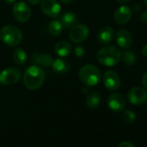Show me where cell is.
I'll return each mask as SVG.
<instances>
[{
    "label": "cell",
    "instance_id": "obj_1",
    "mask_svg": "<svg viewBox=\"0 0 147 147\" xmlns=\"http://www.w3.org/2000/svg\"><path fill=\"white\" fill-rule=\"evenodd\" d=\"M45 77L46 74L44 70L41 67L34 65L30 66L25 70L23 80L25 87L28 89L36 90L42 86L45 81Z\"/></svg>",
    "mask_w": 147,
    "mask_h": 147
},
{
    "label": "cell",
    "instance_id": "obj_2",
    "mask_svg": "<svg viewBox=\"0 0 147 147\" xmlns=\"http://www.w3.org/2000/svg\"><path fill=\"white\" fill-rule=\"evenodd\" d=\"M98 61L107 67L116 66L121 61V51L115 46H107L97 53Z\"/></svg>",
    "mask_w": 147,
    "mask_h": 147
},
{
    "label": "cell",
    "instance_id": "obj_3",
    "mask_svg": "<svg viewBox=\"0 0 147 147\" xmlns=\"http://www.w3.org/2000/svg\"><path fill=\"white\" fill-rule=\"evenodd\" d=\"M79 77L85 85L88 87H94L100 82L101 74L96 66L86 64L80 68Z\"/></svg>",
    "mask_w": 147,
    "mask_h": 147
},
{
    "label": "cell",
    "instance_id": "obj_4",
    "mask_svg": "<svg viewBox=\"0 0 147 147\" xmlns=\"http://www.w3.org/2000/svg\"><path fill=\"white\" fill-rule=\"evenodd\" d=\"M0 39L5 44L14 47L22 42L23 33L17 26L6 25L0 30Z\"/></svg>",
    "mask_w": 147,
    "mask_h": 147
},
{
    "label": "cell",
    "instance_id": "obj_5",
    "mask_svg": "<svg viewBox=\"0 0 147 147\" xmlns=\"http://www.w3.org/2000/svg\"><path fill=\"white\" fill-rule=\"evenodd\" d=\"M21 71L16 67H10L0 73V83L8 86L17 83L21 78Z\"/></svg>",
    "mask_w": 147,
    "mask_h": 147
},
{
    "label": "cell",
    "instance_id": "obj_6",
    "mask_svg": "<svg viewBox=\"0 0 147 147\" xmlns=\"http://www.w3.org/2000/svg\"><path fill=\"white\" fill-rule=\"evenodd\" d=\"M15 19L19 23H26L31 16V10L30 6L23 1L17 2L12 10Z\"/></svg>",
    "mask_w": 147,
    "mask_h": 147
},
{
    "label": "cell",
    "instance_id": "obj_7",
    "mask_svg": "<svg viewBox=\"0 0 147 147\" xmlns=\"http://www.w3.org/2000/svg\"><path fill=\"white\" fill-rule=\"evenodd\" d=\"M89 35V29L85 24L75 25L70 30L69 39L74 43H81L84 42Z\"/></svg>",
    "mask_w": 147,
    "mask_h": 147
},
{
    "label": "cell",
    "instance_id": "obj_8",
    "mask_svg": "<svg viewBox=\"0 0 147 147\" xmlns=\"http://www.w3.org/2000/svg\"><path fill=\"white\" fill-rule=\"evenodd\" d=\"M103 82L105 87L110 91H116L120 88L121 80L118 73L113 70H107L103 75Z\"/></svg>",
    "mask_w": 147,
    "mask_h": 147
},
{
    "label": "cell",
    "instance_id": "obj_9",
    "mask_svg": "<svg viewBox=\"0 0 147 147\" xmlns=\"http://www.w3.org/2000/svg\"><path fill=\"white\" fill-rule=\"evenodd\" d=\"M41 10L51 18H55L61 12V5L56 0H42L41 2Z\"/></svg>",
    "mask_w": 147,
    "mask_h": 147
},
{
    "label": "cell",
    "instance_id": "obj_10",
    "mask_svg": "<svg viewBox=\"0 0 147 147\" xmlns=\"http://www.w3.org/2000/svg\"><path fill=\"white\" fill-rule=\"evenodd\" d=\"M147 98V92L144 88L135 87L127 93V100L132 105H140L145 102Z\"/></svg>",
    "mask_w": 147,
    "mask_h": 147
},
{
    "label": "cell",
    "instance_id": "obj_11",
    "mask_svg": "<svg viewBox=\"0 0 147 147\" xmlns=\"http://www.w3.org/2000/svg\"><path fill=\"white\" fill-rule=\"evenodd\" d=\"M107 105L113 112H122L125 107V99L123 94L119 93H113L109 95L107 99Z\"/></svg>",
    "mask_w": 147,
    "mask_h": 147
},
{
    "label": "cell",
    "instance_id": "obj_12",
    "mask_svg": "<svg viewBox=\"0 0 147 147\" xmlns=\"http://www.w3.org/2000/svg\"><path fill=\"white\" fill-rule=\"evenodd\" d=\"M131 16H132L131 10L128 6L122 5L120 7H119L115 11L114 15H113V18H114V21L118 24L124 25L131 20Z\"/></svg>",
    "mask_w": 147,
    "mask_h": 147
},
{
    "label": "cell",
    "instance_id": "obj_13",
    "mask_svg": "<svg viewBox=\"0 0 147 147\" xmlns=\"http://www.w3.org/2000/svg\"><path fill=\"white\" fill-rule=\"evenodd\" d=\"M116 42L121 49H128L132 44V36L127 30L121 29L117 31L115 36Z\"/></svg>",
    "mask_w": 147,
    "mask_h": 147
},
{
    "label": "cell",
    "instance_id": "obj_14",
    "mask_svg": "<svg viewBox=\"0 0 147 147\" xmlns=\"http://www.w3.org/2000/svg\"><path fill=\"white\" fill-rule=\"evenodd\" d=\"M114 38V30L110 26L101 28L97 34V40L101 45L109 44Z\"/></svg>",
    "mask_w": 147,
    "mask_h": 147
},
{
    "label": "cell",
    "instance_id": "obj_15",
    "mask_svg": "<svg viewBox=\"0 0 147 147\" xmlns=\"http://www.w3.org/2000/svg\"><path fill=\"white\" fill-rule=\"evenodd\" d=\"M32 62L39 67H49L52 66L54 59L50 55L48 54H39L36 53L32 56Z\"/></svg>",
    "mask_w": 147,
    "mask_h": 147
},
{
    "label": "cell",
    "instance_id": "obj_16",
    "mask_svg": "<svg viewBox=\"0 0 147 147\" xmlns=\"http://www.w3.org/2000/svg\"><path fill=\"white\" fill-rule=\"evenodd\" d=\"M72 50L71 44L67 41H61L56 43L55 46V52L60 57H66L67 56Z\"/></svg>",
    "mask_w": 147,
    "mask_h": 147
},
{
    "label": "cell",
    "instance_id": "obj_17",
    "mask_svg": "<svg viewBox=\"0 0 147 147\" xmlns=\"http://www.w3.org/2000/svg\"><path fill=\"white\" fill-rule=\"evenodd\" d=\"M53 69L55 73L58 74H65L67 73L69 68H70V63L68 61L62 59V58H58L54 60L52 63Z\"/></svg>",
    "mask_w": 147,
    "mask_h": 147
},
{
    "label": "cell",
    "instance_id": "obj_18",
    "mask_svg": "<svg viewBox=\"0 0 147 147\" xmlns=\"http://www.w3.org/2000/svg\"><path fill=\"white\" fill-rule=\"evenodd\" d=\"M60 22L62 27H64L65 29H70V28H73L75 25H76L77 18L72 12H66L61 17Z\"/></svg>",
    "mask_w": 147,
    "mask_h": 147
},
{
    "label": "cell",
    "instance_id": "obj_19",
    "mask_svg": "<svg viewBox=\"0 0 147 147\" xmlns=\"http://www.w3.org/2000/svg\"><path fill=\"white\" fill-rule=\"evenodd\" d=\"M100 103V94L98 92H93L86 99V105L90 109H95Z\"/></svg>",
    "mask_w": 147,
    "mask_h": 147
},
{
    "label": "cell",
    "instance_id": "obj_20",
    "mask_svg": "<svg viewBox=\"0 0 147 147\" xmlns=\"http://www.w3.org/2000/svg\"><path fill=\"white\" fill-rule=\"evenodd\" d=\"M121 59L123 62L127 66H132L137 61V55L132 50L126 49L121 54Z\"/></svg>",
    "mask_w": 147,
    "mask_h": 147
},
{
    "label": "cell",
    "instance_id": "obj_21",
    "mask_svg": "<svg viewBox=\"0 0 147 147\" xmlns=\"http://www.w3.org/2000/svg\"><path fill=\"white\" fill-rule=\"evenodd\" d=\"M13 60L18 65H24L27 61V54L23 49H17L13 53Z\"/></svg>",
    "mask_w": 147,
    "mask_h": 147
},
{
    "label": "cell",
    "instance_id": "obj_22",
    "mask_svg": "<svg viewBox=\"0 0 147 147\" xmlns=\"http://www.w3.org/2000/svg\"><path fill=\"white\" fill-rule=\"evenodd\" d=\"M48 30H49V32L51 36H58L61 35V33L62 31V25H61L60 21L53 20L49 23Z\"/></svg>",
    "mask_w": 147,
    "mask_h": 147
},
{
    "label": "cell",
    "instance_id": "obj_23",
    "mask_svg": "<svg viewBox=\"0 0 147 147\" xmlns=\"http://www.w3.org/2000/svg\"><path fill=\"white\" fill-rule=\"evenodd\" d=\"M122 118L126 123H133L137 119L135 113L133 111H131V110L124 111L123 113H122Z\"/></svg>",
    "mask_w": 147,
    "mask_h": 147
},
{
    "label": "cell",
    "instance_id": "obj_24",
    "mask_svg": "<svg viewBox=\"0 0 147 147\" xmlns=\"http://www.w3.org/2000/svg\"><path fill=\"white\" fill-rule=\"evenodd\" d=\"M75 54L76 56L78 58H82L85 55V49L82 46H78L75 49Z\"/></svg>",
    "mask_w": 147,
    "mask_h": 147
},
{
    "label": "cell",
    "instance_id": "obj_25",
    "mask_svg": "<svg viewBox=\"0 0 147 147\" xmlns=\"http://www.w3.org/2000/svg\"><path fill=\"white\" fill-rule=\"evenodd\" d=\"M139 19L143 24H147V11H143L139 15Z\"/></svg>",
    "mask_w": 147,
    "mask_h": 147
},
{
    "label": "cell",
    "instance_id": "obj_26",
    "mask_svg": "<svg viewBox=\"0 0 147 147\" xmlns=\"http://www.w3.org/2000/svg\"><path fill=\"white\" fill-rule=\"evenodd\" d=\"M118 147H134V145L129 141H123L119 144Z\"/></svg>",
    "mask_w": 147,
    "mask_h": 147
},
{
    "label": "cell",
    "instance_id": "obj_27",
    "mask_svg": "<svg viewBox=\"0 0 147 147\" xmlns=\"http://www.w3.org/2000/svg\"><path fill=\"white\" fill-rule=\"evenodd\" d=\"M141 82H142V84H143V86L144 87V88L147 89V72L143 76Z\"/></svg>",
    "mask_w": 147,
    "mask_h": 147
},
{
    "label": "cell",
    "instance_id": "obj_28",
    "mask_svg": "<svg viewBox=\"0 0 147 147\" xmlns=\"http://www.w3.org/2000/svg\"><path fill=\"white\" fill-rule=\"evenodd\" d=\"M141 5L139 4H134L133 5V11L134 12H138L139 11H141Z\"/></svg>",
    "mask_w": 147,
    "mask_h": 147
},
{
    "label": "cell",
    "instance_id": "obj_29",
    "mask_svg": "<svg viewBox=\"0 0 147 147\" xmlns=\"http://www.w3.org/2000/svg\"><path fill=\"white\" fill-rule=\"evenodd\" d=\"M141 53H142V55H143L144 57H146V58H147V43H146V44L142 48Z\"/></svg>",
    "mask_w": 147,
    "mask_h": 147
},
{
    "label": "cell",
    "instance_id": "obj_30",
    "mask_svg": "<svg viewBox=\"0 0 147 147\" xmlns=\"http://www.w3.org/2000/svg\"><path fill=\"white\" fill-rule=\"evenodd\" d=\"M27 1L31 5H37L42 1V0H27Z\"/></svg>",
    "mask_w": 147,
    "mask_h": 147
},
{
    "label": "cell",
    "instance_id": "obj_31",
    "mask_svg": "<svg viewBox=\"0 0 147 147\" xmlns=\"http://www.w3.org/2000/svg\"><path fill=\"white\" fill-rule=\"evenodd\" d=\"M116 1H117L118 3L121 4V5H125V4L129 3L130 0H116Z\"/></svg>",
    "mask_w": 147,
    "mask_h": 147
},
{
    "label": "cell",
    "instance_id": "obj_32",
    "mask_svg": "<svg viewBox=\"0 0 147 147\" xmlns=\"http://www.w3.org/2000/svg\"><path fill=\"white\" fill-rule=\"evenodd\" d=\"M5 2L8 5H11V4H14L16 2V0H5Z\"/></svg>",
    "mask_w": 147,
    "mask_h": 147
},
{
    "label": "cell",
    "instance_id": "obj_33",
    "mask_svg": "<svg viewBox=\"0 0 147 147\" xmlns=\"http://www.w3.org/2000/svg\"><path fill=\"white\" fill-rule=\"evenodd\" d=\"M61 1L63 4H70V3H72L74 1V0H61Z\"/></svg>",
    "mask_w": 147,
    "mask_h": 147
},
{
    "label": "cell",
    "instance_id": "obj_34",
    "mask_svg": "<svg viewBox=\"0 0 147 147\" xmlns=\"http://www.w3.org/2000/svg\"><path fill=\"white\" fill-rule=\"evenodd\" d=\"M143 1H144V5L147 6V0H143Z\"/></svg>",
    "mask_w": 147,
    "mask_h": 147
},
{
    "label": "cell",
    "instance_id": "obj_35",
    "mask_svg": "<svg viewBox=\"0 0 147 147\" xmlns=\"http://www.w3.org/2000/svg\"><path fill=\"white\" fill-rule=\"evenodd\" d=\"M145 102H146V103H147V98H146V100H145Z\"/></svg>",
    "mask_w": 147,
    "mask_h": 147
}]
</instances>
